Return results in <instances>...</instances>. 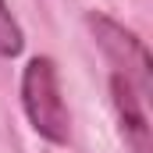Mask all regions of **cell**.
I'll use <instances>...</instances> for the list:
<instances>
[{
    "mask_svg": "<svg viewBox=\"0 0 153 153\" xmlns=\"http://www.w3.org/2000/svg\"><path fill=\"white\" fill-rule=\"evenodd\" d=\"M22 107L43 139L64 146L71 139V114L61 96L57 64L50 57H32L22 71Z\"/></svg>",
    "mask_w": 153,
    "mask_h": 153,
    "instance_id": "1",
    "label": "cell"
},
{
    "mask_svg": "<svg viewBox=\"0 0 153 153\" xmlns=\"http://www.w3.org/2000/svg\"><path fill=\"white\" fill-rule=\"evenodd\" d=\"M89 29H93L96 43L103 46V53L121 68L117 75L132 78L135 89L146 96L153 89V61H150V50L143 46V39L135 36V32H128L125 25L111 22L107 14H96V11L89 14Z\"/></svg>",
    "mask_w": 153,
    "mask_h": 153,
    "instance_id": "2",
    "label": "cell"
},
{
    "mask_svg": "<svg viewBox=\"0 0 153 153\" xmlns=\"http://www.w3.org/2000/svg\"><path fill=\"white\" fill-rule=\"evenodd\" d=\"M111 96H114L117 117H121V132L128 135L135 153H150V121H146L143 93L135 89V82L125 75H114L111 78Z\"/></svg>",
    "mask_w": 153,
    "mask_h": 153,
    "instance_id": "3",
    "label": "cell"
},
{
    "mask_svg": "<svg viewBox=\"0 0 153 153\" xmlns=\"http://www.w3.org/2000/svg\"><path fill=\"white\" fill-rule=\"evenodd\" d=\"M25 46V36H22V25L14 22L11 7L0 0V57H18Z\"/></svg>",
    "mask_w": 153,
    "mask_h": 153,
    "instance_id": "4",
    "label": "cell"
}]
</instances>
